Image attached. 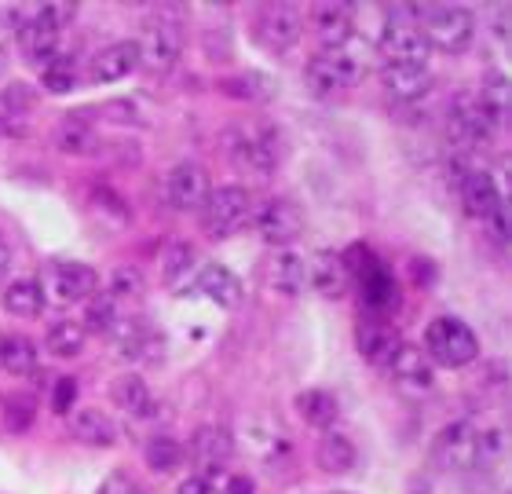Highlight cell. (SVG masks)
Wrapping results in <instances>:
<instances>
[{"label": "cell", "instance_id": "6da1fadb", "mask_svg": "<svg viewBox=\"0 0 512 494\" xmlns=\"http://www.w3.org/2000/svg\"><path fill=\"white\" fill-rule=\"evenodd\" d=\"M224 147L238 169H249V172H256V176L275 172L278 162H282V154H286L282 132H278L275 125H267V121H249V125L227 129Z\"/></svg>", "mask_w": 512, "mask_h": 494}, {"label": "cell", "instance_id": "7a4b0ae2", "mask_svg": "<svg viewBox=\"0 0 512 494\" xmlns=\"http://www.w3.org/2000/svg\"><path fill=\"white\" fill-rule=\"evenodd\" d=\"M417 30L428 48L461 55L469 52L472 37H476V19L461 4H425V8H417Z\"/></svg>", "mask_w": 512, "mask_h": 494}, {"label": "cell", "instance_id": "3957f363", "mask_svg": "<svg viewBox=\"0 0 512 494\" xmlns=\"http://www.w3.org/2000/svg\"><path fill=\"white\" fill-rule=\"evenodd\" d=\"M377 52L384 55V66H425L428 44L417 30V8H410V4L392 8V19L377 41Z\"/></svg>", "mask_w": 512, "mask_h": 494}, {"label": "cell", "instance_id": "277c9868", "mask_svg": "<svg viewBox=\"0 0 512 494\" xmlns=\"http://www.w3.org/2000/svg\"><path fill=\"white\" fill-rule=\"evenodd\" d=\"M139 52V66L150 70V74H165L172 66L180 63L183 55V26L172 19V11H158L154 19L143 26L136 41Z\"/></svg>", "mask_w": 512, "mask_h": 494}, {"label": "cell", "instance_id": "5b68a950", "mask_svg": "<svg viewBox=\"0 0 512 494\" xmlns=\"http://www.w3.org/2000/svg\"><path fill=\"white\" fill-rule=\"evenodd\" d=\"M366 74V59L359 52H352L348 44L341 48H326L308 63V85L322 96H333V92H344V88H355Z\"/></svg>", "mask_w": 512, "mask_h": 494}, {"label": "cell", "instance_id": "8992f818", "mask_svg": "<svg viewBox=\"0 0 512 494\" xmlns=\"http://www.w3.org/2000/svg\"><path fill=\"white\" fill-rule=\"evenodd\" d=\"M425 355L439 366H469L480 355V341H476V333L461 323V319L443 315L436 323H428Z\"/></svg>", "mask_w": 512, "mask_h": 494}, {"label": "cell", "instance_id": "52a82bcc", "mask_svg": "<svg viewBox=\"0 0 512 494\" xmlns=\"http://www.w3.org/2000/svg\"><path fill=\"white\" fill-rule=\"evenodd\" d=\"M253 220V198H249L246 187H216L209 191L202 205V224H205V235L213 238H231L238 235L242 227Z\"/></svg>", "mask_w": 512, "mask_h": 494}, {"label": "cell", "instance_id": "ba28073f", "mask_svg": "<svg viewBox=\"0 0 512 494\" xmlns=\"http://www.w3.org/2000/svg\"><path fill=\"white\" fill-rule=\"evenodd\" d=\"M436 462L450 473H469L476 465H487L483 458V432L472 425V421H454L436 436Z\"/></svg>", "mask_w": 512, "mask_h": 494}, {"label": "cell", "instance_id": "9c48e42d", "mask_svg": "<svg viewBox=\"0 0 512 494\" xmlns=\"http://www.w3.org/2000/svg\"><path fill=\"white\" fill-rule=\"evenodd\" d=\"M494 129H498V125H494L491 114L480 107L476 92H461V96L450 103L447 132H450V140H454V143H461V147H472V143H487Z\"/></svg>", "mask_w": 512, "mask_h": 494}, {"label": "cell", "instance_id": "30bf717a", "mask_svg": "<svg viewBox=\"0 0 512 494\" xmlns=\"http://www.w3.org/2000/svg\"><path fill=\"white\" fill-rule=\"evenodd\" d=\"M300 30H304V15H300V8H293V4H267V8L260 11V19H256V37H260V44L271 48V52L293 48Z\"/></svg>", "mask_w": 512, "mask_h": 494}, {"label": "cell", "instance_id": "8fae6325", "mask_svg": "<svg viewBox=\"0 0 512 494\" xmlns=\"http://www.w3.org/2000/svg\"><path fill=\"white\" fill-rule=\"evenodd\" d=\"M256 227H260V238L271 242V246H289L297 242L300 231H304V209L289 198H271V202L260 209L256 216Z\"/></svg>", "mask_w": 512, "mask_h": 494}, {"label": "cell", "instance_id": "7c38bea8", "mask_svg": "<svg viewBox=\"0 0 512 494\" xmlns=\"http://www.w3.org/2000/svg\"><path fill=\"white\" fill-rule=\"evenodd\" d=\"M231 454H235V440H231V432L220 429V425H205V429L194 432V440H191V458L194 465L202 469L198 476H216V473H224L227 462H231Z\"/></svg>", "mask_w": 512, "mask_h": 494}, {"label": "cell", "instance_id": "4fadbf2b", "mask_svg": "<svg viewBox=\"0 0 512 494\" xmlns=\"http://www.w3.org/2000/svg\"><path fill=\"white\" fill-rule=\"evenodd\" d=\"M213 191V183H209V172L202 165L194 162H183L169 172V202L183 213H194V209H202L205 198Z\"/></svg>", "mask_w": 512, "mask_h": 494}, {"label": "cell", "instance_id": "5bb4252c", "mask_svg": "<svg viewBox=\"0 0 512 494\" xmlns=\"http://www.w3.org/2000/svg\"><path fill=\"white\" fill-rule=\"evenodd\" d=\"M59 26H52V22L44 19V11L37 8L30 15V19L22 22V30L15 33L19 37V48H22V55L30 59V63H52L55 55H59Z\"/></svg>", "mask_w": 512, "mask_h": 494}, {"label": "cell", "instance_id": "9a60e30c", "mask_svg": "<svg viewBox=\"0 0 512 494\" xmlns=\"http://www.w3.org/2000/svg\"><path fill=\"white\" fill-rule=\"evenodd\" d=\"M502 202L505 198L498 194V187H494L491 172L472 169L461 176V209H465L472 220H491L494 209Z\"/></svg>", "mask_w": 512, "mask_h": 494}, {"label": "cell", "instance_id": "2e32d148", "mask_svg": "<svg viewBox=\"0 0 512 494\" xmlns=\"http://www.w3.org/2000/svg\"><path fill=\"white\" fill-rule=\"evenodd\" d=\"M52 290L59 301H88L99 290V275L88 264L59 260V264H52Z\"/></svg>", "mask_w": 512, "mask_h": 494}, {"label": "cell", "instance_id": "e0dca14e", "mask_svg": "<svg viewBox=\"0 0 512 494\" xmlns=\"http://www.w3.org/2000/svg\"><path fill=\"white\" fill-rule=\"evenodd\" d=\"M355 341H359V352L374 366H384V370H388V363L395 359V352L406 344L403 337H399V330H395L392 323H384V319H370V323L359 326Z\"/></svg>", "mask_w": 512, "mask_h": 494}, {"label": "cell", "instance_id": "ac0fdd59", "mask_svg": "<svg viewBox=\"0 0 512 494\" xmlns=\"http://www.w3.org/2000/svg\"><path fill=\"white\" fill-rule=\"evenodd\" d=\"M355 22V8L344 4V0H326L315 8V33L322 37L326 48H341V44L352 41V26Z\"/></svg>", "mask_w": 512, "mask_h": 494}, {"label": "cell", "instance_id": "d6986e66", "mask_svg": "<svg viewBox=\"0 0 512 494\" xmlns=\"http://www.w3.org/2000/svg\"><path fill=\"white\" fill-rule=\"evenodd\" d=\"M388 374L406 392H425V388H432V363H428V355L421 348H414V344H403L395 352V359L388 363Z\"/></svg>", "mask_w": 512, "mask_h": 494}, {"label": "cell", "instance_id": "ffe728a7", "mask_svg": "<svg viewBox=\"0 0 512 494\" xmlns=\"http://www.w3.org/2000/svg\"><path fill=\"white\" fill-rule=\"evenodd\" d=\"M136 66H139L136 41L107 44V48L92 59V81H99V85H110V81H121V77H128Z\"/></svg>", "mask_w": 512, "mask_h": 494}, {"label": "cell", "instance_id": "44dd1931", "mask_svg": "<svg viewBox=\"0 0 512 494\" xmlns=\"http://www.w3.org/2000/svg\"><path fill=\"white\" fill-rule=\"evenodd\" d=\"M308 286H315L322 297H341L348 290V268L341 253H315V260H308Z\"/></svg>", "mask_w": 512, "mask_h": 494}, {"label": "cell", "instance_id": "7402d4cb", "mask_svg": "<svg viewBox=\"0 0 512 494\" xmlns=\"http://www.w3.org/2000/svg\"><path fill=\"white\" fill-rule=\"evenodd\" d=\"M381 85L392 92L395 99H421L432 88V74L425 66H381Z\"/></svg>", "mask_w": 512, "mask_h": 494}, {"label": "cell", "instance_id": "603a6c76", "mask_svg": "<svg viewBox=\"0 0 512 494\" xmlns=\"http://www.w3.org/2000/svg\"><path fill=\"white\" fill-rule=\"evenodd\" d=\"M198 290H202L209 301L220 304V308H238V304H242V282H238L235 271L224 268V264H209V268H202V275H198Z\"/></svg>", "mask_w": 512, "mask_h": 494}, {"label": "cell", "instance_id": "cb8c5ba5", "mask_svg": "<svg viewBox=\"0 0 512 494\" xmlns=\"http://www.w3.org/2000/svg\"><path fill=\"white\" fill-rule=\"evenodd\" d=\"M359 286H363V308L374 319H381V315H388L399 304V290H395V279L388 275V268L384 264H377L370 275H363L359 279Z\"/></svg>", "mask_w": 512, "mask_h": 494}, {"label": "cell", "instance_id": "d4e9b609", "mask_svg": "<svg viewBox=\"0 0 512 494\" xmlns=\"http://www.w3.org/2000/svg\"><path fill=\"white\" fill-rule=\"evenodd\" d=\"M110 396H114V403H118L121 410H128L132 418H150V414L158 410V403H154L150 388L143 385L139 374H121L118 381L110 385Z\"/></svg>", "mask_w": 512, "mask_h": 494}, {"label": "cell", "instance_id": "484cf974", "mask_svg": "<svg viewBox=\"0 0 512 494\" xmlns=\"http://www.w3.org/2000/svg\"><path fill=\"white\" fill-rule=\"evenodd\" d=\"M297 410L300 418L315 425V429H333L337 418H341V403L333 392H322V388H308V392H300L297 396Z\"/></svg>", "mask_w": 512, "mask_h": 494}, {"label": "cell", "instance_id": "4316f807", "mask_svg": "<svg viewBox=\"0 0 512 494\" xmlns=\"http://www.w3.org/2000/svg\"><path fill=\"white\" fill-rule=\"evenodd\" d=\"M0 366L11 377H30L37 370V344L30 337H22V333L0 337Z\"/></svg>", "mask_w": 512, "mask_h": 494}, {"label": "cell", "instance_id": "83f0119b", "mask_svg": "<svg viewBox=\"0 0 512 494\" xmlns=\"http://www.w3.org/2000/svg\"><path fill=\"white\" fill-rule=\"evenodd\" d=\"M74 436L88 447H114L118 440V425L103 414V410L88 407V410H77L74 414Z\"/></svg>", "mask_w": 512, "mask_h": 494}, {"label": "cell", "instance_id": "f1b7e54d", "mask_svg": "<svg viewBox=\"0 0 512 494\" xmlns=\"http://www.w3.org/2000/svg\"><path fill=\"white\" fill-rule=\"evenodd\" d=\"M271 282H275L278 293L286 297H297V293L308 290V260L300 253H278L275 264H271Z\"/></svg>", "mask_w": 512, "mask_h": 494}, {"label": "cell", "instance_id": "f546056e", "mask_svg": "<svg viewBox=\"0 0 512 494\" xmlns=\"http://www.w3.org/2000/svg\"><path fill=\"white\" fill-rule=\"evenodd\" d=\"M355 462H359V454H355L352 440L348 436H341V432H326L319 443V465L326 469V473L333 476H344L352 473Z\"/></svg>", "mask_w": 512, "mask_h": 494}, {"label": "cell", "instance_id": "4dcf8cb0", "mask_svg": "<svg viewBox=\"0 0 512 494\" xmlns=\"http://www.w3.org/2000/svg\"><path fill=\"white\" fill-rule=\"evenodd\" d=\"M4 308H8L11 315H19V319H37V315L44 312L41 282H33V279L11 282L8 290H4Z\"/></svg>", "mask_w": 512, "mask_h": 494}, {"label": "cell", "instance_id": "1f68e13d", "mask_svg": "<svg viewBox=\"0 0 512 494\" xmlns=\"http://www.w3.org/2000/svg\"><path fill=\"white\" fill-rule=\"evenodd\" d=\"M85 341H88V330L74 319H63V323H55L44 337V348L55 355V359H74V355L85 352Z\"/></svg>", "mask_w": 512, "mask_h": 494}, {"label": "cell", "instance_id": "d6a6232c", "mask_svg": "<svg viewBox=\"0 0 512 494\" xmlns=\"http://www.w3.org/2000/svg\"><path fill=\"white\" fill-rule=\"evenodd\" d=\"M224 92H227V96H235V99H246V103H264V99L275 96V81H271L267 74H256V70H249V74L227 77Z\"/></svg>", "mask_w": 512, "mask_h": 494}, {"label": "cell", "instance_id": "836d02e7", "mask_svg": "<svg viewBox=\"0 0 512 494\" xmlns=\"http://www.w3.org/2000/svg\"><path fill=\"white\" fill-rule=\"evenodd\" d=\"M183 462V447L172 436L158 432V436H150L147 440V465L154 473H176Z\"/></svg>", "mask_w": 512, "mask_h": 494}, {"label": "cell", "instance_id": "e575fe53", "mask_svg": "<svg viewBox=\"0 0 512 494\" xmlns=\"http://www.w3.org/2000/svg\"><path fill=\"white\" fill-rule=\"evenodd\" d=\"M55 140H59V147L70 154H88L96 151V132L88 129L81 118H66L63 125H59V132H55Z\"/></svg>", "mask_w": 512, "mask_h": 494}, {"label": "cell", "instance_id": "d590c367", "mask_svg": "<svg viewBox=\"0 0 512 494\" xmlns=\"http://www.w3.org/2000/svg\"><path fill=\"white\" fill-rule=\"evenodd\" d=\"M37 418V399L30 392H15V396L4 399V425L11 432H26Z\"/></svg>", "mask_w": 512, "mask_h": 494}, {"label": "cell", "instance_id": "8d00e7d4", "mask_svg": "<svg viewBox=\"0 0 512 494\" xmlns=\"http://www.w3.org/2000/svg\"><path fill=\"white\" fill-rule=\"evenodd\" d=\"M44 88L52 92V96H66L70 88L77 85V66H74V59H66V55H55L52 63L44 66Z\"/></svg>", "mask_w": 512, "mask_h": 494}, {"label": "cell", "instance_id": "74e56055", "mask_svg": "<svg viewBox=\"0 0 512 494\" xmlns=\"http://www.w3.org/2000/svg\"><path fill=\"white\" fill-rule=\"evenodd\" d=\"M476 99H480V107L487 110V114H491L494 125H502L505 114H509V85H505L502 77H491L487 85H480Z\"/></svg>", "mask_w": 512, "mask_h": 494}, {"label": "cell", "instance_id": "f35d334b", "mask_svg": "<svg viewBox=\"0 0 512 494\" xmlns=\"http://www.w3.org/2000/svg\"><path fill=\"white\" fill-rule=\"evenodd\" d=\"M88 319L81 326H88V330H96V333H110L114 330V323L121 319V312H118V301L110 297V293H99L96 301L88 304Z\"/></svg>", "mask_w": 512, "mask_h": 494}, {"label": "cell", "instance_id": "ab89813d", "mask_svg": "<svg viewBox=\"0 0 512 494\" xmlns=\"http://www.w3.org/2000/svg\"><path fill=\"white\" fill-rule=\"evenodd\" d=\"M26 129V107L19 99L0 92V136H19Z\"/></svg>", "mask_w": 512, "mask_h": 494}, {"label": "cell", "instance_id": "60d3db41", "mask_svg": "<svg viewBox=\"0 0 512 494\" xmlns=\"http://www.w3.org/2000/svg\"><path fill=\"white\" fill-rule=\"evenodd\" d=\"M194 264V246H187V242H176V246L169 249V257H165V282L169 286H176V282L191 271Z\"/></svg>", "mask_w": 512, "mask_h": 494}, {"label": "cell", "instance_id": "b9f144b4", "mask_svg": "<svg viewBox=\"0 0 512 494\" xmlns=\"http://www.w3.org/2000/svg\"><path fill=\"white\" fill-rule=\"evenodd\" d=\"M110 297L114 301H125V297H139L143 293V275L136 268H118L114 271V279H110Z\"/></svg>", "mask_w": 512, "mask_h": 494}, {"label": "cell", "instance_id": "7bdbcfd3", "mask_svg": "<svg viewBox=\"0 0 512 494\" xmlns=\"http://www.w3.org/2000/svg\"><path fill=\"white\" fill-rule=\"evenodd\" d=\"M74 399H77V381L74 377H59L52 388V410L55 414H70Z\"/></svg>", "mask_w": 512, "mask_h": 494}, {"label": "cell", "instance_id": "ee69618b", "mask_svg": "<svg viewBox=\"0 0 512 494\" xmlns=\"http://www.w3.org/2000/svg\"><path fill=\"white\" fill-rule=\"evenodd\" d=\"M99 494H147V491H143L136 480H128V476L114 473V476H107V484H103V491H99Z\"/></svg>", "mask_w": 512, "mask_h": 494}, {"label": "cell", "instance_id": "f6af8a7d", "mask_svg": "<svg viewBox=\"0 0 512 494\" xmlns=\"http://www.w3.org/2000/svg\"><path fill=\"white\" fill-rule=\"evenodd\" d=\"M176 494H220V491H216V484L213 480H205V476H187Z\"/></svg>", "mask_w": 512, "mask_h": 494}, {"label": "cell", "instance_id": "bcb514c9", "mask_svg": "<svg viewBox=\"0 0 512 494\" xmlns=\"http://www.w3.org/2000/svg\"><path fill=\"white\" fill-rule=\"evenodd\" d=\"M227 494H253V480H249V476H231Z\"/></svg>", "mask_w": 512, "mask_h": 494}, {"label": "cell", "instance_id": "7dc6e473", "mask_svg": "<svg viewBox=\"0 0 512 494\" xmlns=\"http://www.w3.org/2000/svg\"><path fill=\"white\" fill-rule=\"evenodd\" d=\"M8 271H11V249L4 246V238H0V282L8 279Z\"/></svg>", "mask_w": 512, "mask_h": 494}, {"label": "cell", "instance_id": "c3c4849f", "mask_svg": "<svg viewBox=\"0 0 512 494\" xmlns=\"http://www.w3.org/2000/svg\"><path fill=\"white\" fill-rule=\"evenodd\" d=\"M8 66H11L8 52H4V48H0V81H4V77H8Z\"/></svg>", "mask_w": 512, "mask_h": 494}]
</instances>
